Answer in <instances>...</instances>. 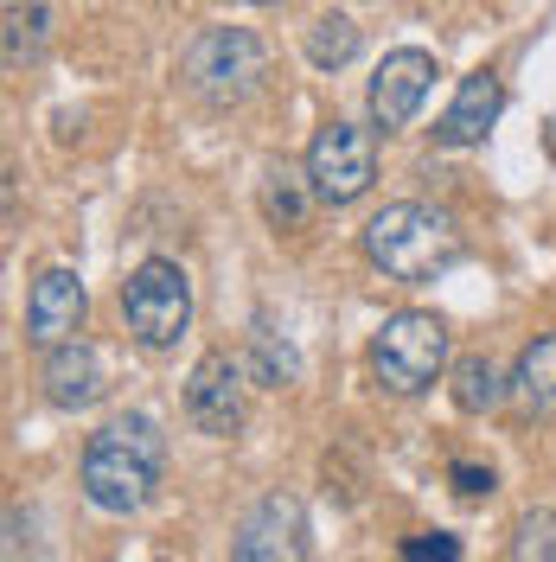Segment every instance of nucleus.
I'll list each match as a JSON object with an SVG mask.
<instances>
[{
    "label": "nucleus",
    "mask_w": 556,
    "mask_h": 562,
    "mask_svg": "<svg viewBox=\"0 0 556 562\" xmlns=\"http://www.w3.org/2000/svg\"><path fill=\"white\" fill-rule=\"evenodd\" d=\"M122 319H129L135 346L174 351L186 339V326H192V281H186V269L167 262V256L141 262L135 276L122 281Z\"/></svg>",
    "instance_id": "4"
},
{
    "label": "nucleus",
    "mask_w": 556,
    "mask_h": 562,
    "mask_svg": "<svg viewBox=\"0 0 556 562\" xmlns=\"http://www.w3.org/2000/svg\"><path fill=\"white\" fill-rule=\"evenodd\" d=\"M429 83H435V58H429V52H416V45L383 52L378 77H371V122H378L383 135L410 128L416 109H422V97H429Z\"/></svg>",
    "instance_id": "9"
},
{
    "label": "nucleus",
    "mask_w": 556,
    "mask_h": 562,
    "mask_svg": "<svg viewBox=\"0 0 556 562\" xmlns=\"http://www.w3.org/2000/svg\"><path fill=\"white\" fill-rule=\"evenodd\" d=\"M512 378H499V364L492 358H460V371H454V403L467 409V416H487L492 403L505 396Z\"/></svg>",
    "instance_id": "17"
},
{
    "label": "nucleus",
    "mask_w": 556,
    "mask_h": 562,
    "mask_svg": "<svg viewBox=\"0 0 556 562\" xmlns=\"http://www.w3.org/2000/svg\"><path fill=\"white\" fill-rule=\"evenodd\" d=\"M358 58V26L346 13H320L308 26V65L313 70H346Z\"/></svg>",
    "instance_id": "16"
},
{
    "label": "nucleus",
    "mask_w": 556,
    "mask_h": 562,
    "mask_svg": "<svg viewBox=\"0 0 556 562\" xmlns=\"http://www.w3.org/2000/svg\"><path fill=\"white\" fill-rule=\"evenodd\" d=\"M371 371L390 396H422L448 371V326L442 314H422V307H403L378 326L371 339Z\"/></svg>",
    "instance_id": "3"
},
{
    "label": "nucleus",
    "mask_w": 556,
    "mask_h": 562,
    "mask_svg": "<svg viewBox=\"0 0 556 562\" xmlns=\"http://www.w3.org/2000/svg\"><path fill=\"white\" fill-rule=\"evenodd\" d=\"M84 307H90V294H84L77 269H45V276L33 281V294H26V339L45 346V351L65 346V339H77Z\"/></svg>",
    "instance_id": "10"
},
{
    "label": "nucleus",
    "mask_w": 556,
    "mask_h": 562,
    "mask_svg": "<svg viewBox=\"0 0 556 562\" xmlns=\"http://www.w3.org/2000/svg\"><path fill=\"white\" fill-rule=\"evenodd\" d=\"M519 562H556V512L519 518Z\"/></svg>",
    "instance_id": "18"
},
{
    "label": "nucleus",
    "mask_w": 556,
    "mask_h": 562,
    "mask_svg": "<svg viewBox=\"0 0 556 562\" xmlns=\"http://www.w3.org/2000/svg\"><path fill=\"white\" fill-rule=\"evenodd\" d=\"M20 537H26V518L7 512V562H20Z\"/></svg>",
    "instance_id": "22"
},
{
    "label": "nucleus",
    "mask_w": 556,
    "mask_h": 562,
    "mask_svg": "<svg viewBox=\"0 0 556 562\" xmlns=\"http://www.w3.org/2000/svg\"><path fill=\"white\" fill-rule=\"evenodd\" d=\"M499 109H505V83H499L492 70H474V77L454 90V103H448V115H442L435 135L448 140V147H480L487 128L499 122Z\"/></svg>",
    "instance_id": "12"
},
{
    "label": "nucleus",
    "mask_w": 556,
    "mask_h": 562,
    "mask_svg": "<svg viewBox=\"0 0 556 562\" xmlns=\"http://www.w3.org/2000/svg\"><path fill=\"white\" fill-rule=\"evenodd\" d=\"M492 486H499V480H492V467H474V460H454V492H460V498H487Z\"/></svg>",
    "instance_id": "21"
},
{
    "label": "nucleus",
    "mask_w": 556,
    "mask_h": 562,
    "mask_svg": "<svg viewBox=\"0 0 556 562\" xmlns=\"http://www.w3.org/2000/svg\"><path fill=\"white\" fill-rule=\"evenodd\" d=\"M365 256H371V269H383L390 281H429L460 256V231H454L448 211L403 199V205H383L378 217L365 224Z\"/></svg>",
    "instance_id": "2"
},
{
    "label": "nucleus",
    "mask_w": 556,
    "mask_h": 562,
    "mask_svg": "<svg viewBox=\"0 0 556 562\" xmlns=\"http://www.w3.org/2000/svg\"><path fill=\"white\" fill-rule=\"evenodd\" d=\"M249 7H276V0H249Z\"/></svg>",
    "instance_id": "23"
},
{
    "label": "nucleus",
    "mask_w": 556,
    "mask_h": 562,
    "mask_svg": "<svg viewBox=\"0 0 556 562\" xmlns=\"http://www.w3.org/2000/svg\"><path fill=\"white\" fill-rule=\"evenodd\" d=\"M256 371H263V384H294V371H301L294 351L281 346L269 326H256Z\"/></svg>",
    "instance_id": "19"
},
{
    "label": "nucleus",
    "mask_w": 556,
    "mask_h": 562,
    "mask_svg": "<svg viewBox=\"0 0 556 562\" xmlns=\"http://www.w3.org/2000/svg\"><path fill=\"white\" fill-rule=\"evenodd\" d=\"M231 562H308V518H301V498L269 492L256 498L237 525Z\"/></svg>",
    "instance_id": "8"
},
{
    "label": "nucleus",
    "mask_w": 556,
    "mask_h": 562,
    "mask_svg": "<svg viewBox=\"0 0 556 562\" xmlns=\"http://www.w3.org/2000/svg\"><path fill=\"white\" fill-rule=\"evenodd\" d=\"M308 199H313V179L294 173V167H276V173L263 179V217H269L276 231H301Z\"/></svg>",
    "instance_id": "15"
},
{
    "label": "nucleus",
    "mask_w": 556,
    "mask_h": 562,
    "mask_svg": "<svg viewBox=\"0 0 556 562\" xmlns=\"http://www.w3.org/2000/svg\"><path fill=\"white\" fill-rule=\"evenodd\" d=\"M263 77H269V52H263V38L244 33V26H211V33H199L192 52H186V83L218 109L256 97Z\"/></svg>",
    "instance_id": "5"
},
{
    "label": "nucleus",
    "mask_w": 556,
    "mask_h": 562,
    "mask_svg": "<svg viewBox=\"0 0 556 562\" xmlns=\"http://www.w3.org/2000/svg\"><path fill=\"white\" fill-rule=\"evenodd\" d=\"M160 467H167V435L147 409H129V416L103 422L84 448V467H77V486L84 498L109 512V518H129L141 512L154 486H160Z\"/></svg>",
    "instance_id": "1"
},
{
    "label": "nucleus",
    "mask_w": 556,
    "mask_h": 562,
    "mask_svg": "<svg viewBox=\"0 0 556 562\" xmlns=\"http://www.w3.org/2000/svg\"><path fill=\"white\" fill-rule=\"evenodd\" d=\"M410 562H460V543H454L448 530H435V537H410Z\"/></svg>",
    "instance_id": "20"
},
{
    "label": "nucleus",
    "mask_w": 556,
    "mask_h": 562,
    "mask_svg": "<svg viewBox=\"0 0 556 562\" xmlns=\"http://www.w3.org/2000/svg\"><path fill=\"white\" fill-rule=\"evenodd\" d=\"M52 45V7L45 0H0V52L7 70H26Z\"/></svg>",
    "instance_id": "14"
},
{
    "label": "nucleus",
    "mask_w": 556,
    "mask_h": 562,
    "mask_svg": "<svg viewBox=\"0 0 556 562\" xmlns=\"http://www.w3.org/2000/svg\"><path fill=\"white\" fill-rule=\"evenodd\" d=\"M244 409H249V384H244V364L231 351H205L186 378V416L199 435H237L244 428Z\"/></svg>",
    "instance_id": "7"
},
{
    "label": "nucleus",
    "mask_w": 556,
    "mask_h": 562,
    "mask_svg": "<svg viewBox=\"0 0 556 562\" xmlns=\"http://www.w3.org/2000/svg\"><path fill=\"white\" fill-rule=\"evenodd\" d=\"M512 403H519L531 422L556 416V333H537V339L519 351V364H512Z\"/></svg>",
    "instance_id": "13"
},
{
    "label": "nucleus",
    "mask_w": 556,
    "mask_h": 562,
    "mask_svg": "<svg viewBox=\"0 0 556 562\" xmlns=\"http://www.w3.org/2000/svg\"><path fill=\"white\" fill-rule=\"evenodd\" d=\"M45 396L52 409H90L103 396V351L90 339H65L45 351Z\"/></svg>",
    "instance_id": "11"
},
{
    "label": "nucleus",
    "mask_w": 556,
    "mask_h": 562,
    "mask_svg": "<svg viewBox=\"0 0 556 562\" xmlns=\"http://www.w3.org/2000/svg\"><path fill=\"white\" fill-rule=\"evenodd\" d=\"M308 179L320 205H358L378 179V140L358 122H326L308 147Z\"/></svg>",
    "instance_id": "6"
}]
</instances>
